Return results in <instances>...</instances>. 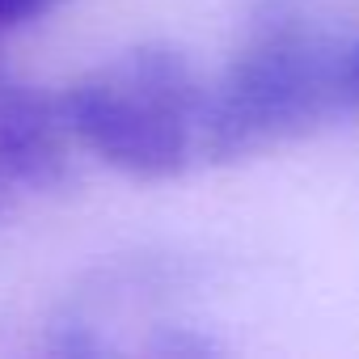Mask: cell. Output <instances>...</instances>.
Masks as SVG:
<instances>
[{
	"instance_id": "obj_1",
	"label": "cell",
	"mask_w": 359,
	"mask_h": 359,
	"mask_svg": "<svg viewBox=\"0 0 359 359\" xmlns=\"http://www.w3.org/2000/svg\"><path fill=\"white\" fill-rule=\"evenodd\" d=\"M338 102V60L300 0H258L245 39L212 97H203L199 152L216 165L254 156L325 118Z\"/></svg>"
},
{
	"instance_id": "obj_2",
	"label": "cell",
	"mask_w": 359,
	"mask_h": 359,
	"mask_svg": "<svg viewBox=\"0 0 359 359\" xmlns=\"http://www.w3.org/2000/svg\"><path fill=\"white\" fill-rule=\"evenodd\" d=\"M203 89L182 51L144 43L72 81L55 102L68 135L135 182H169L199 152Z\"/></svg>"
},
{
	"instance_id": "obj_3",
	"label": "cell",
	"mask_w": 359,
	"mask_h": 359,
	"mask_svg": "<svg viewBox=\"0 0 359 359\" xmlns=\"http://www.w3.org/2000/svg\"><path fill=\"white\" fill-rule=\"evenodd\" d=\"M68 127L55 97L0 81V182L47 191L68 173Z\"/></svg>"
},
{
	"instance_id": "obj_4",
	"label": "cell",
	"mask_w": 359,
	"mask_h": 359,
	"mask_svg": "<svg viewBox=\"0 0 359 359\" xmlns=\"http://www.w3.org/2000/svg\"><path fill=\"white\" fill-rule=\"evenodd\" d=\"M60 0H0V34L13 30V26H26L43 13H51Z\"/></svg>"
},
{
	"instance_id": "obj_5",
	"label": "cell",
	"mask_w": 359,
	"mask_h": 359,
	"mask_svg": "<svg viewBox=\"0 0 359 359\" xmlns=\"http://www.w3.org/2000/svg\"><path fill=\"white\" fill-rule=\"evenodd\" d=\"M338 102L359 110V47L338 55Z\"/></svg>"
},
{
	"instance_id": "obj_6",
	"label": "cell",
	"mask_w": 359,
	"mask_h": 359,
	"mask_svg": "<svg viewBox=\"0 0 359 359\" xmlns=\"http://www.w3.org/2000/svg\"><path fill=\"white\" fill-rule=\"evenodd\" d=\"M0 195H5V182H0Z\"/></svg>"
}]
</instances>
